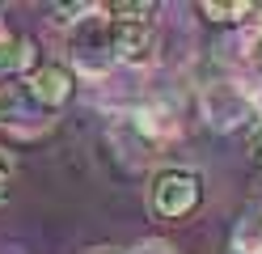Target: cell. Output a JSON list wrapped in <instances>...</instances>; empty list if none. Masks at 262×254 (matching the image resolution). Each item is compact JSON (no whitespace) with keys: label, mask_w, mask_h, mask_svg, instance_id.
Masks as SVG:
<instances>
[{"label":"cell","mask_w":262,"mask_h":254,"mask_svg":"<svg viewBox=\"0 0 262 254\" xmlns=\"http://www.w3.org/2000/svg\"><path fill=\"white\" fill-rule=\"evenodd\" d=\"M110 26V51L114 64L144 68L157 55V5L152 0H110L102 5Z\"/></svg>","instance_id":"6da1fadb"},{"label":"cell","mask_w":262,"mask_h":254,"mask_svg":"<svg viewBox=\"0 0 262 254\" xmlns=\"http://www.w3.org/2000/svg\"><path fill=\"white\" fill-rule=\"evenodd\" d=\"M203 203V178L186 165H161L148 178V212L157 220H186Z\"/></svg>","instance_id":"7a4b0ae2"},{"label":"cell","mask_w":262,"mask_h":254,"mask_svg":"<svg viewBox=\"0 0 262 254\" xmlns=\"http://www.w3.org/2000/svg\"><path fill=\"white\" fill-rule=\"evenodd\" d=\"M102 13V9H97ZM68 60L80 76L89 81H102L110 68H114V51H110V26H106V13L102 17H85L76 30H72V43H68Z\"/></svg>","instance_id":"3957f363"},{"label":"cell","mask_w":262,"mask_h":254,"mask_svg":"<svg viewBox=\"0 0 262 254\" xmlns=\"http://www.w3.org/2000/svg\"><path fill=\"white\" fill-rule=\"evenodd\" d=\"M47 123H51V119H47V110L34 102L26 76H0V127H5V131L34 135V131H42Z\"/></svg>","instance_id":"277c9868"},{"label":"cell","mask_w":262,"mask_h":254,"mask_svg":"<svg viewBox=\"0 0 262 254\" xmlns=\"http://www.w3.org/2000/svg\"><path fill=\"white\" fill-rule=\"evenodd\" d=\"M254 114H258L254 110V97L245 89H237V85L216 81V85L203 89V119H207L211 131H237L241 123H250Z\"/></svg>","instance_id":"5b68a950"},{"label":"cell","mask_w":262,"mask_h":254,"mask_svg":"<svg viewBox=\"0 0 262 254\" xmlns=\"http://www.w3.org/2000/svg\"><path fill=\"white\" fill-rule=\"evenodd\" d=\"M26 81H30V93H34V102H38L47 114L63 110V106L76 97V72H72L68 64H59V60H42Z\"/></svg>","instance_id":"8992f818"},{"label":"cell","mask_w":262,"mask_h":254,"mask_svg":"<svg viewBox=\"0 0 262 254\" xmlns=\"http://www.w3.org/2000/svg\"><path fill=\"white\" fill-rule=\"evenodd\" d=\"M199 13L207 17L211 26H241L245 17H254V5L250 0H199Z\"/></svg>","instance_id":"52a82bcc"},{"label":"cell","mask_w":262,"mask_h":254,"mask_svg":"<svg viewBox=\"0 0 262 254\" xmlns=\"http://www.w3.org/2000/svg\"><path fill=\"white\" fill-rule=\"evenodd\" d=\"M233 250L237 254H262V212H245L233 229Z\"/></svg>","instance_id":"ba28073f"},{"label":"cell","mask_w":262,"mask_h":254,"mask_svg":"<svg viewBox=\"0 0 262 254\" xmlns=\"http://www.w3.org/2000/svg\"><path fill=\"white\" fill-rule=\"evenodd\" d=\"M245 55H250V60H262V9H254L250 26H245Z\"/></svg>","instance_id":"9c48e42d"},{"label":"cell","mask_w":262,"mask_h":254,"mask_svg":"<svg viewBox=\"0 0 262 254\" xmlns=\"http://www.w3.org/2000/svg\"><path fill=\"white\" fill-rule=\"evenodd\" d=\"M13 178H17V161H13L9 152L0 148V199L9 195V186H13Z\"/></svg>","instance_id":"30bf717a"},{"label":"cell","mask_w":262,"mask_h":254,"mask_svg":"<svg viewBox=\"0 0 262 254\" xmlns=\"http://www.w3.org/2000/svg\"><path fill=\"white\" fill-rule=\"evenodd\" d=\"M250 161L262 169V123L254 127V135H250Z\"/></svg>","instance_id":"8fae6325"},{"label":"cell","mask_w":262,"mask_h":254,"mask_svg":"<svg viewBox=\"0 0 262 254\" xmlns=\"http://www.w3.org/2000/svg\"><path fill=\"white\" fill-rule=\"evenodd\" d=\"M131 254H173V250H169L165 242H140V246L131 250Z\"/></svg>","instance_id":"7c38bea8"},{"label":"cell","mask_w":262,"mask_h":254,"mask_svg":"<svg viewBox=\"0 0 262 254\" xmlns=\"http://www.w3.org/2000/svg\"><path fill=\"white\" fill-rule=\"evenodd\" d=\"M250 97H254V110L262 114V81H258V85H254V89H250Z\"/></svg>","instance_id":"4fadbf2b"},{"label":"cell","mask_w":262,"mask_h":254,"mask_svg":"<svg viewBox=\"0 0 262 254\" xmlns=\"http://www.w3.org/2000/svg\"><path fill=\"white\" fill-rule=\"evenodd\" d=\"M102 254H114V250H102Z\"/></svg>","instance_id":"5bb4252c"},{"label":"cell","mask_w":262,"mask_h":254,"mask_svg":"<svg viewBox=\"0 0 262 254\" xmlns=\"http://www.w3.org/2000/svg\"><path fill=\"white\" fill-rule=\"evenodd\" d=\"M228 254H237V250H228Z\"/></svg>","instance_id":"9a60e30c"}]
</instances>
